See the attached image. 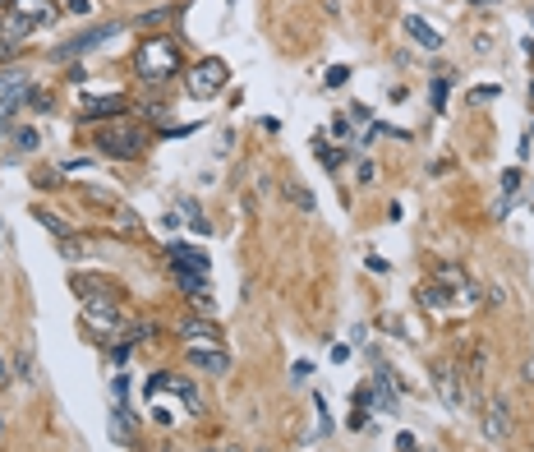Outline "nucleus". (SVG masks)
<instances>
[{
    "label": "nucleus",
    "mask_w": 534,
    "mask_h": 452,
    "mask_svg": "<svg viewBox=\"0 0 534 452\" xmlns=\"http://www.w3.org/2000/svg\"><path fill=\"white\" fill-rule=\"evenodd\" d=\"M134 69L143 83H166V78L180 74V51H175L170 37H148L134 51Z\"/></svg>",
    "instance_id": "1"
},
{
    "label": "nucleus",
    "mask_w": 534,
    "mask_h": 452,
    "mask_svg": "<svg viewBox=\"0 0 534 452\" xmlns=\"http://www.w3.org/2000/svg\"><path fill=\"white\" fill-rule=\"evenodd\" d=\"M143 148H148V129L143 125L120 120V125L97 129V153H107V157H143Z\"/></svg>",
    "instance_id": "2"
},
{
    "label": "nucleus",
    "mask_w": 534,
    "mask_h": 452,
    "mask_svg": "<svg viewBox=\"0 0 534 452\" xmlns=\"http://www.w3.org/2000/svg\"><path fill=\"white\" fill-rule=\"evenodd\" d=\"M230 78V65L221 61V56H203L194 69H189V78H184V88H189V97H199V102H208V97H216L221 88H226Z\"/></svg>",
    "instance_id": "3"
},
{
    "label": "nucleus",
    "mask_w": 534,
    "mask_h": 452,
    "mask_svg": "<svg viewBox=\"0 0 534 452\" xmlns=\"http://www.w3.org/2000/svg\"><path fill=\"white\" fill-rule=\"evenodd\" d=\"M111 32H120V23H97V28H88V32H78V37H69L65 47H56V51H51V61H56V65L74 61V56H83V51H92V47H97V42H107Z\"/></svg>",
    "instance_id": "4"
},
{
    "label": "nucleus",
    "mask_w": 534,
    "mask_h": 452,
    "mask_svg": "<svg viewBox=\"0 0 534 452\" xmlns=\"http://www.w3.org/2000/svg\"><path fill=\"white\" fill-rule=\"evenodd\" d=\"M433 388H438V397H443V406H452L456 411L460 402H465V388H460V365L452 360V365H433Z\"/></svg>",
    "instance_id": "5"
},
{
    "label": "nucleus",
    "mask_w": 534,
    "mask_h": 452,
    "mask_svg": "<svg viewBox=\"0 0 534 452\" xmlns=\"http://www.w3.org/2000/svg\"><path fill=\"white\" fill-rule=\"evenodd\" d=\"M484 369H489V346L479 342L474 332H465V365H460V374L470 378V383H479Z\"/></svg>",
    "instance_id": "6"
},
{
    "label": "nucleus",
    "mask_w": 534,
    "mask_h": 452,
    "mask_svg": "<svg viewBox=\"0 0 534 452\" xmlns=\"http://www.w3.org/2000/svg\"><path fill=\"white\" fill-rule=\"evenodd\" d=\"M189 365L203 369V374H212V378L230 374V356L226 351H208V346H189Z\"/></svg>",
    "instance_id": "7"
},
{
    "label": "nucleus",
    "mask_w": 534,
    "mask_h": 452,
    "mask_svg": "<svg viewBox=\"0 0 534 452\" xmlns=\"http://www.w3.org/2000/svg\"><path fill=\"white\" fill-rule=\"evenodd\" d=\"M397 378H392V369H387V365H382L378 360V374H373V397H378V411H387V416H392V411H397Z\"/></svg>",
    "instance_id": "8"
},
{
    "label": "nucleus",
    "mask_w": 534,
    "mask_h": 452,
    "mask_svg": "<svg viewBox=\"0 0 534 452\" xmlns=\"http://www.w3.org/2000/svg\"><path fill=\"white\" fill-rule=\"evenodd\" d=\"M405 32H410V42H419L424 51H438V47H443V32L433 28L428 19H419V14H410V19H405Z\"/></svg>",
    "instance_id": "9"
},
{
    "label": "nucleus",
    "mask_w": 534,
    "mask_h": 452,
    "mask_svg": "<svg viewBox=\"0 0 534 452\" xmlns=\"http://www.w3.org/2000/svg\"><path fill=\"white\" fill-rule=\"evenodd\" d=\"M180 337H184V342H189V346H194V342H221V327H216V323H208V319H184V323H180Z\"/></svg>",
    "instance_id": "10"
},
{
    "label": "nucleus",
    "mask_w": 534,
    "mask_h": 452,
    "mask_svg": "<svg viewBox=\"0 0 534 452\" xmlns=\"http://www.w3.org/2000/svg\"><path fill=\"white\" fill-rule=\"evenodd\" d=\"M124 111V97L111 93V97H83V120H97V116H120Z\"/></svg>",
    "instance_id": "11"
},
{
    "label": "nucleus",
    "mask_w": 534,
    "mask_h": 452,
    "mask_svg": "<svg viewBox=\"0 0 534 452\" xmlns=\"http://www.w3.org/2000/svg\"><path fill=\"white\" fill-rule=\"evenodd\" d=\"M452 300H456V296L447 291L443 281H428L424 291H419V305H424L428 314H443V310H452Z\"/></svg>",
    "instance_id": "12"
},
{
    "label": "nucleus",
    "mask_w": 534,
    "mask_h": 452,
    "mask_svg": "<svg viewBox=\"0 0 534 452\" xmlns=\"http://www.w3.org/2000/svg\"><path fill=\"white\" fill-rule=\"evenodd\" d=\"M10 14L28 19V23H42V19H51V0H14Z\"/></svg>",
    "instance_id": "13"
},
{
    "label": "nucleus",
    "mask_w": 534,
    "mask_h": 452,
    "mask_svg": "<svg viewBox=\"0 0 534 452\" xmlns=\"http://www.w3.org/2000/svg\"><path fill=\"white\" fill-rule=\"evenodd\" d=\"M166 388H175V392H180V402L189 406L194 416H199V411H203V397H199V392H194V383H189V378H180V374H166Z\"/></svg>",
    "instance_id": "14"
},
{
    "label": "nucleus",
    "mask_w": 534,
    "mask_h": 452,
    "mask_svg": "<svg viewBox=\"0 0 534 452\" xmlns=\"http://www.w3.org/2000/svg\"><path fill=\"white\" fill-rule=\"evenodd\" d=\"M484 434H489L493 443H502V438H507V402H498L489 416H484Z\"/></svg>",
    "instance_id": "15"
},
{
    "label": "nucleus",
    "mask_w": 534,
    "mask_h": 452,
    "mask_svg": "<svg viewBox=\"0 0 534 452\" xmlns=\"http://www.w3.org/2000/svg\"><path fill=\"white\" fill-rule=\"evenodd\" d=\"M111 438H134V416L124 411V402L115 406V416H111Z\"/></svg>",
    "instance_id": "16"
},
{
    "label": "nucleus",
    "mask_w": 534,
    "mask_h": 452,
    "mask_svg": "<svg viewBox=\"0 0 534 452\" xmlns=\"http://www.w3.org/2000/svg\"><path fill=\"white\" fill-rule=\"evenodd\" d=\"M28 88V69H0V93H23Z\"/></svg>",
    "instance_id": "17"
},
{
    "label": "nucleus",
    "mask_w": 534,
    "mask_h": 452,
    "mask_svg": "<svg viewBox=\"0 0 534 452\" xmlns=\"http://www.w3.org/2000/svg\"><path fill=\"white\" fill-rule=\"evenodd\" d=\"M318 157H322V166H327V171H341V166H346V148H332V143H322L318 139Z\"/></svg>",
    "instance_id": "18"
},
{
    "label": "nucleus",
    "mask_w": 534,
    "mask_h": 452,
    "mask_svg": "<svg viewBox=\"0 0 534 452\" xmlns=\"http://www.w3.org/2000/svg\"><path fill=\"white\" fill-rule=\"evenodd\" d=\"M37 222H42L46 231H56V235H60V240H69V226H65V222L56 217V213H46V208H37Z\"/></svg>",
    "instance_id": "19"
},
{
    "label": "nucleus",
    "mask_w": 534,
    "mask_h": 452,
    "mask_svg": "<svg viewBox=\"0 0 534 452\" xmlns=\"http://www.w3.org/2000/svg\"><path fill=\"white\" fill-rule=\"evenodd\" d=\"M28 32H32V23H28V19H19V14H10V19H5V37H14V42H19V37H28Z\"/></svg>",
    "instance_id": "20"
},
{
    "label": "nucleus",
    "mask_w": 534,
    "mask_h": 452,
    "mask_svg": "<svg viewBox=\"0 0 534 452\" xmlns=\"http://www.w3.org/2000/svg\"><path fill=\"white\" fill-rule=\"evenodd\" d=\"M346 78H351V69H346V65H332V69H327V88H341Z\"/></svg>",
    "instance_id": "21"
},
{
    "label": "nucleus",
    "mask_w": 534,
    "mask_h": 452,
    "mask_svg": "<svg viewBox=\"0 0 534 452\" xmlns=\"http://www.w3.org/2000/svg\"><path fill=\"white\" fill-rule=\"evenodd\" d=\"M447 83H452V78H433V107L438 111L447 107Z\"/></svg>",
    "instance_id": "22"
},
{
    "label": "nucleus",
    "mask_w": 534,
    "mask_h": 452,
    "mask_svg": "<svg viewBox=\"0 0 534 452\" xmlns=\"http://www.w3.org/2000/svg\"><path fill=\"white\" fill-rule=\"evenodd\" d=\"M286 189H290V199L300 203V208H313V194H309L304 185H286Z\"/></svg>",
    "instance_id": "23"
},
{
    "label": "nucleus",
    "mask_w": 534,
    "mask_h": 452,
    "mask_svg": "<svg viewBox=\"0 0 534 452\" xmlns=\"http://www.w3.org/2000/svg\"><path fill=\"white\" fill-rule=\"evenodd\" d=\"M111 392H115V402H124V392H129V374H115V378H111Z\"/></svg>",
    "instance_id": "24"
},
{
    "label": "nucleus",
    "mask_w": 534,
    "mask_h": 452,
    "mask_svg": "<svg viewBox=\"0 0 534 452\" xmlns=\"http://www.w3.org/2000/svg\"><path fill=\"white\" fill-rule=\"evenodd\" d=\"M65 14H92V0H65Z\"/></svg>",
    "instance_id": "25"
},
{
    "label": "nucleus",
    "mask_w": 534,
    "mask_h": 452,
    "mask_svg": "<svg viewBox=\"0 0 534 452\" xmlns=\"http://www.w3.org/2000/svg\"><path fill=\"white\" fill-rule=\"evenodd\" d=\"M120 231H124V235H134V231H138V217L129 213V208H120Z\"/></svg>",
    "instance_id": "26"
},
{
    "label": "nucleus",
    "mask_w": 534,
    "mask_h": 452,
    "mask_svg": "<svg viewBox=\"0 0 534 452\" xmlns=\"http://www.w3.org/2000/svg\"><path fill=\"white\" fill-rule=\"evenodd\" d=\"M28 107H32V111H51V97L32 88V93H28Z\"/></svg>",
    "instance_id": "27"
},
{
    "label": "nucleus",
    "mask_w": 534,
    "mask_h": 452,
    "mask_svg": "<svg viewBox=\"0 0 534 452\" xmlns=\"http://www.w3.org/2000/svg\"><path fill=\"white\" fill-rule=\"evenodd\" d=\"M14 143H19V148H37V129H19Z\"/></svg>",
    "instance_id": "28"
},
{
    "label": "nucleus",
    "mask_w": 534,
    "mask_h": 452,
    "mask_svg": "<svg viewBox=\"0 0 534 452\" xmlns=\"http://www.w3.org/2000/svg\"><path fill=\"white\" fill-rule=\"evenodd\" d=\"M364 263H368V272H387V268H392V263H387V259H382V254H368Z\"/></svg>",
    "instance_id": "29"
},
{
    "label": "nucleus",
    "mask_w": 534,
    "mask_h": 452,
    "mask_svg": "<svg viewBox=\"0 0 534 452\" xmlns=\"http://www.w3.org/2000/svg\"><path fill=\"white\" fill-rule=\"evenodd\" d=\"M502 189H507V194H516V189H520V171H507L502 175Z\"/></svg>",
    "instance_id": "30"
},
{
    "label": "nucleus",
    "mask_w": 534,
    "mask_h": 452,
    "mask_svg": "<svg viewBox=\"0 0 534 452\" xmlns=\"http://www.w3.org/2000/svg\"><path fill=\"white\" fill-rule=\"evenodd\" d=\"M397 452H419V443H414V434H401V438H397Z\"/></svg>",
    "instance_id": "31"
},
{
    "label": "nucleus",
    "mask_w": 534,
    "mask_h": 452,
    "mask_svg": "<svg viewBox=\"0 0 534 452\" xmlns=\"http://www.w3.org/2000/svg\"><path fill=\"white\" fill-rule=\"evenodd\" d=\"M489 97H498V88H474V93H470V102L479 107V102H489Z\"/></svg>",
    "instance_id": "32"
},
{
    "label": "nucleus",
    "mask_w": 534,
    "mask_h": 452,
    "mask_svg": "<svg viewBox=\"0 0 534 452\" xmlns=\"http://www.w3.org/2000/svg\"><path fill=\"white\" fill-rule=\"evenodd\" d=\"M14 51H19L14 37H0V56H14Z\"/></svg>",
    "instance_id": "33"
},
{
    "label": "nucleus",
    "mask_w": 534,
    "mask_h": 452,
    "mask_svg": "<svg viewBox=\"0 0 534 452\" xmlns=\"http://www.w3.org/2000/svg\"><path fill=\"white\" fill-rule=\"evenodd\" d=\"M520 374L530 378V388H534V360H525V369H520Z\"/></svg>",
    "instance_id": "34"
},
{
    "label": "nucleus",
    "mask_w": 534,
    "mask_h": 452,
    "mask_svg": "<svg viewBox=\"0 0 534 452\" xmlns=\"http://www.w3.org/2000/svg\"><path fill=\"white\" fill-rule=\"evenodd\" d=\"M203 452H240V448H203Z\"/></svg>",
    "instance_id": "35"
},
{
    "label": "nucleus",
    "mask_w": 534,
    "mask_h": 452,
    "mask_svg": "<svg viewBox=\"0 0 534 452\" xmlns=\"http://www.w3.org/2000/svg\"><path fill=\"white\" fill-rule=\"evenodd\" d=\"M0 378H5V360H0Z\"/></svg>",
    "instance_id": "36"
},
{
    "label": "nucleus",
    "mask_w": 534,
    "mask_h": 452,
    "mask_svg": "<svg viewBox=\"0 0 534 452\" xmlns=\"http://www.w3.org/2000/svg\"><path fill=\"white\" fill-rule=\"evenodd\" d=\"M0 5H14V0H0Z\"/></svg>",
    "instance_id": "37"
},
{
    "label": "nucleus",
    "mask_w": 534,
    "mask_h": 452,
    "mask_svg": "<svg viewBox=\"0 0 534 452\" xmlns=\"http://www.w3.org/2000/svg\"><path fill=\"white\" fill-rule=\"evenodd\" d=\"M0 434H5V420H0Z\"/></svg>",
    "instance_id": "38"
},
{
    "label": "nucleus",
    "mask_w": 534,
    "mask_h": 452,
    "mask_svg": "<svg viewBox=\"0 0 534 452\" xmlns=\"http://www.w3.org/2000/svg\"><path fill=\"white\" fill-rule=\"evenodd\" d=\"M530 93H534V88H530Z\"/></svg>",
    "instance_id": "39"
}]
</instances>
